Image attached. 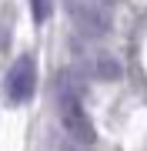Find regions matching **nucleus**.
I'll list each match as a JSON object with an SVG mask.
<instances>
[{
	"label": "nucleus",
	"instance_id": "f257e3e1",
	"mask_svg": "<svg viewBox=\"0 0 147 151\" xmlns=\"http://www.w3.org/2000/svg\"><path fill=\"white\" fill-rule=\"evenodd\" d=\"M80 87H77L70 77H60L57 81V108H60V121H64V131L70 134V141H77V145H94V124L87 118V111H84V104H80Z\"/></svg>",
	"mask_w": 147,
	"mask_h": 151
},
{
	"label": "nucleus",
	"instance_id": "f03ea898",
	"mask_svg": "<svg viewBox=\"0 0 147 151\" xmlns=\"http://www.w3.org/2000/svg\"><path fill=\"white\" fill-rule=\"evenodd\" d=\"M67 10L77 30L94 40L110 30V0H67Z\"/></svg>",
	"mask_w": 147,
	"mask_h": 151
},
{
	"label": "nucleus",
	"instance_id": "7ed1b4c3",
	"mask_svg": "<svg viewBox=\"0 0 147 151\" xmlns=\"http://www.w3.org/2000/svg\"><path fill=\"white\" fill-rule=\"evenodd\" d=\"M4 91L10 104H27L33 91H37V64L33 57H17V64H10L4 77Z\"/></svg>",
	"mask_w": 147,
	"mask_h": 151
},
{
	"label": "nucleus",
	"instance_id": "20e7f679",
	"mask_svg": "<svg viewBox=\"0 0 147 151\" xmlns=\"http://www.w3.org/2000/svg\"><path fill=\"white\" fill-rule=\"evenodd\" d=\"M30 10H33V20L44 24L50 17V10H54V0H30Z\"/></svg>",
	"mask_w": 147,
	"mask_h": 151
},
{
	"label": "nucleus",
	"instance_id": "39448f33",
	"mask_svg": "<svg viewBox=\"0 0 147 151\" xmlns=\"http://www.w3.org/2000/svg\"><path fill=\"white\" fill-rule=\"evenodd\" d=\"M64 151H80V145H74V141H70V145H64Z\"/></svg>",
	"mask_w": 147,
	"mask_h": 151
}]
</instances>
